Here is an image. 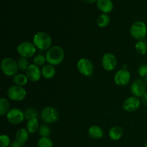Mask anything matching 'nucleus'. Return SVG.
Returning a JSON list of instances; mask_svg holds the SVG:
<instances>
[{"label":"nucleus","instance_id":"nucleus-7","mask_svg":"<svg viewBox=\"0 0 147 147\" xmlns=\"http://www.w3.org/2000/svg\"><path fill=\"white\" fill-rule=\"evenodd\" d=\"M7 95L9 99L13 101H22L27 96V91L24 87L14 85L9 88Z\"/></svg>","mask_w":147,"mask_h":147},{"label":"nucleus","instance_id":"nucleus-2","mask_svg":"<svg viewBox=\"0 0 147 147\" xmlns=\"http://www.w3.org/2000/svg\"><path fill=\"white\" fill-rule=\"evenodd\" d=\"M32 42L38 50L41 51H47L52 47L53 40L48 33L45 32H38L34 34Z\"/></svg>","mask_w":147,"mask_h":147},{"label":"nucleus","instance_id":"nucleus-28","mask_svg":"<svg viewBox=\"0 0 147 147\" xmlns=\"http://www.w3.org/2000/svg\"><path fill=\"white\" fill-rule=\"evenodd\" d=\"M47 63V59H46V56L43 55H37L34 56L33 58V64L36 65L38 67L40 66H44L46 65Z\"/></svg>","mask_w":147,"mask_h":147},{"label":"nucleus","instance_id":"nucleus-32","mask_svg":"<svg viewBox=\"0 0 147 147\" xmlns=\"http://www.w3.org/2000/svg\"><path fill=\"white\" fill-rule=\"evenodd\" d=\"M10 147H26L24 144H22L17 141H14L10 145Z\"/></svg>","mask_w":147,"mask_h":147},{"label":"nucleus","instance_id":"nucleus-10","mask_svg":"<svg viewBox=\"0 0 147 147\" xmlns=\"http://www.w3.org/2000/svg\"><path fill=\"white\" fill-rule=\"evenodd\" d=\"M147 86L145 81L142 79H136L132 82L130 86L131 93L134 96L142 98L146 93Z\"/></svg>","mask_w":147,"mask_h":147},{"label":"nucleus","instance_id":"nucleus-25","mask_svg":"<svg viewBox=\"0 0 147 147\" xmlns=\"http://www.w3.org/2000/svg\"><path fill=\"white\" fill-rule=\"evenodd\" d=\"M24 113L25 119H27V121L30 120V119H35V118H38L39 116L38 112L37 111V110L33 109V108H27V109L24 111Z\"/></svg>","mask_w":147,"mask_h":147},{"label":"nucleus","instance_id":"nucleus-33","mask_svg":"<svg viewBox=\"0 0 147 147\" xmlns=\"http://www.w3.org/2000/svg\"><path fill=\"white\" fill-rule=\"evenodd\" d=\"M141 98H142V102L143 103V104L147 107V93H145Z\"/></svg>","mask_w":147,"mask_h":147},{"label":"nucleus","instance_id":"nucleus-3","mask_svg":"<svg viewBox=\"0 0 147 147\" xmlns=\"http://www.w3.org/2000/svg\"><path fill=\"white\" fill-rule=\"evenodd\" d=\"M131 36L137 41L144 40L147 34V26L144 22L136 21L132 24L129 30Z\"/></svg>","mask_w":147,"mask_h":147},{"label":"nucleus","instance_id":"nucleus-11","mask_svg":"<svg viewBox=\"0 0 147 147\" xmlns=\"http://www.w3.org/2000/svg\"><path fill=\"white\" fill-rule=\"evenodd\" d=\"M101 64L103 69L106 71H113L117 67V58L113 53H105L101 59Z\"/></svg>","mask_w":147,"mask_h":147},{"label":"nucleus","instance_id":"nucleus-1","mask_svg":"<svg viewBox=\"0 0 147 147\" xmlns=\"http://www.w3.org/2000/svg\"><path fill=\"white\" fill-rule=\"evenodd\" d=\"M47 63L52 65H58L61 64L65 58L64 50L60 46H52L46 53Z\"/></svg>","mask_w":147,"mask_h":147},{"label":"nucleus","instance_id":"nucleus-4","mask_svg":"<svg viewBox=\"0 0 147 147\" xmlns=\"http://www.w3.org/2000/svg\"><path fill=\"white\" fill-rule=\"evenodd\" d=\"M1 69L6 76L14 77L19 70L17 62L11 57H4L1 62Z\"/></svg>","mask_w":147,"mask_h":147},{"label":"nucleus","instance_id":"nucleus-6","mask_svg":"<svg viewBox=\"0 0 147 147\" xmlns=\"http://www.w3.org/2000/svg\"><path fill=\"white\" fill-rule=\"evenodd\" d=\"M17 51L21 57L30 58L35 55L37 52V47L33 42L24 41L17 45Z\"/></svg>","mask_w":147,"mask_h":147},{"label":"nucleus","instance_id":"nucleus-31","mask_svg":"<svg viewBox=\"0 0 147 147\" xmlns=\"http://www.w3.org/2000/svg\"><path fill=\"white\" fill-rule=\"evenodd\" d=\"M138 74L142 78H146L147 76V65H142L137 70Z\"/></svg>","mask_w":147,"mask_h":147},{"label":"nucleus","instance_id":"nucleus-18","mask_svg":"<svg viewBox=\"0 0 147 147\" xmlns=\"http://www.w3.org/2000/svg\"><path fill=\"white\" fill-rule=\"evenodd\" d=\"M123 135V129L121 126H115L110 129L109 131V136L111 139L113 141H118L122 138Z\"/></svg>","mask_w":147,"mask_h":147},{"label":"nucleus","instance_id":"nucleus-21","mask_svg":"<svg viewBox=\"0 0 147 147\" xmlns=\"http://www.w3.org/2000/svg\"><path fill=\"white\" fill-rule=\"evenodd\" d=\"M28 80L26 74H23V73H17L14 77H12V82L16 86H22V87H24L25 85H27Z\"/></svg>","mask_w":147,"mask_h":147},{"label":"nucleus","instance_id":"nucleus-24","mask_svg":"<svg viewBox=\"0 0 147 147\" xmlns=\"http://www.w3.org/2000/svg\"><path fill=\"white\" fill-rule=\"evenodd\" d=\"M135 50L136 53L141 55L147 53V42L145 40H140V41L136 42L135 45Z\"/></svg>","mask_w":147,"mask_h":147},{"label":"nucleus","instance_id":"nucleus-16","mask_svg":"<svg viewBox=\"0 0 147 147\" xmlns=\"http://www.w3.org/2000/svg\"><path fill=\"white\" fill-rule=\"evenodd\" d=\"M42 71V76L45 79L47 80H50V79L53 78L56 74V70L54 65L48 64L47 63L45 65L42 67L41 68Z\"/></svg>","mask_w":147,"mask_h":147},{"label":"nucleus","instance_id":"nucleus-8","mask_svg":"<svg viewBox=\"0 0 147 147\" xmlns=\"http://www.w3.org/2000/svg\"><path fill=\"white\" fill-rule=\"evenodd\" d=\"M6 117L9 123L12 125L20 124L25 119L24 113L18 108H12L10 109L6 115Z\"/></svg>","mask_w":147,"mask_h":147},{"label":"nucleus","instance_id":"nucleus-14","mask_svg":"<svg viewBox=\"0 0 147 147\" xmlns=\"http://www.w3.org/2000/svg\"><path fill=\"white\" fill-rule=\"evenodd\" d=\"M27 78L31 82H37L42 77V71L40 67L34 64H30L25 71Z\"/></svg>","mask_w":147,"mask_h":147},{"label":"nucleus","instance_id":"nucleus-15","mask_svg":"<svg viewBox=\"0 0 147 147\" xmlns=\"http://www.w3.org/2000/svg\"><path fill=\"white\" fill-rule=\"evenodd\" d=\"M97 7L103 14H108L113 9V4L111 0H97Z\"/></svg>","mask_w":147,"mask_h":147},{"label":"nucleus","instance_id":"nucleus-30","mask_svg":"<svg viewBox=\"0 0 147 147\" xmlns=\"http://www.w3.org/2000/svg\"><path fill=\"white\" fill-rule=\"evenodd\" d=\"M10 145L9 137L6 134H1L0 136V147H8Z\"/></svg>","mask_w":147,"mask_h":147},{"label":"nucleus","instance_id":"nucleus-35","mask_svg":"<svg viewBox=\"0 0 147 147\" xmlns=\"http://www.w3.org/2000/svg\"><path fill=\"white\" fill-rule=\"evenodd\" d=\"M144 81H145V83H146V85H147V76L146 78H144Z\"/></svg>","mask_w":147,"mask_h":147},{"label":"nucleus","instance_id":"nucleus-23","mask_svg":"<svg viewBox=\"0 0 147 147\" xmlns=\"http://www.w3.org/2000/svg\"><path fill=\"white\" fill-rule=\"evenodd\" d=\"M110 17L107 14H102L98 17L96 23H97V25L99 27H100V28H105V27H106L109 25V23H110Z\"/></svg>","mask_w":147,"mask_h":147},{"label":"nucleus","instance_id":"nucleus-29","mask_svg":"<svg viewBox=\"0 0 147 147\" xmlns=\"http://www.w3.org/2000/svg\"><path fill=\"white\" fill-rule=\"evenodd\" d=\"M28 58H26V57H20L19 58L18 61H17V65H18L19 70H21V71H26L27 69V67L30 65V63H29Z\"/></svg>","mask_w":147,"mask_h":147},{"label":"nucleus","instance_id":"nucleus-17","mask_svg":"<svg viewBox=\"0 0 147 147\" xmlns=\"http://www.w3.org/2000/svg\"><path fill=\"white\" fill-rule=\"evenodd\" d=\"M88 135L93 139H100L103 138L104 132L102 128L98 125H92L88 129Z\"/></svg>","mask_w":147,"mask_h":147},{"label":"nucleus","instance_id":"nucleus-5","mask_svg":"<svg viewBox=\"0 0 147 147\" xmlns=\"http://www.w3.org/2000/svg\"><path fill=\"white\" fill-rule=\"evenodd\" d=\"M60 115L57 109L52 106H46L42 109L40 113V118L42 121L46 124L54 123L58 121Z\"/></svg>","mask_w":147,"mask_h":147},{"label":"nucleus","instance_id":"nucleus-20","mask_svg":"<svg viewBox=\"0 0 147 147\" xmlns=\"http://www.w3.org/2000/svg\"><path fill=\"white\" fill-rule=\"evenodd\" d=\"M29 136H30V133L27 129L22 128L19 129L16 133V141L24 144L28 141Z\"/></svg>","mask_w":147,"mask_h":147},{"label":"nucleus","instance_id":"nucleus-27","mask_svg":"<svg viewBox=\"0 0 147 147\" xmlns=\"http://www.w3.org/2000/svg\"><path fill=\"white\" fill-rule=\"evenodd\" d=\"M37 147H53V142L50 137H41L37 142Z\"/></svg>","mask_w":147,"mask_h":147},{"label":"nucleus","instance_id":"nucleus-19","mask_svg":"<svg viewBox=\"0 0 147 147\" xmlns=\"http://www.w3.org/2000/svg\"><path fill=\"white\" fill-rule=\"evenodd\" d=\"M40 126V125L38 118H35V119H32L27 121L26 129H27V130L28 131L30 134H34L38 131Z\"/></svg>","mask_w":147,"mask_h":147},{"label":"nucleus","instance_id":"nucleus-36","mask_svg":"<svg viewBox=\"0 0 147 147\" xmlns=\"http://www.w3.org/2000/svg\"><path fill=\"white\" fill-rule=\"evenodd\" d=\"M144 147H147V142H146V144H145V145H144Z\"/></svg>","mask_w":147,"mask_h":147},{"label":"nucleus","instance_id":"nucleus-13","mask_svg":"<svg viewBox=\"0 0 147 147\" xmlns=\"http://www.w3.org/2000/svg\"><path fill=\"white\" fill-rule=\"evenodd\" d=\"M141 100L139 98L130 96L124 100L123 103V109L126 112H134L140 108Z\"/></svg>","mask_w":147,"mask_h":147},{"label":"nucleus","instance_id":"nucleus-34","mask_svg":"<svg viewBox=\"0 0 147 147\" xmlns=\"http://www.w3.org/2000/svg\"><path fill=\"white\" fill-rule=\"evenodd\" d=\"M81 1L86 3V4H93L94 2L97 1V0H81Z\"/></svg>","mask_w":147,"mask_h":147},{"label":"nucleus","instance_id":"nucleus-26","mask_svg":"<svg viewBox=\"0 0 147 147\" xmlns=\"http://www.w3.org/2000/svg\"><path fill=\"white\" fill-rule=\"evenodd\" d=\"M38 134L41 137H49L51 134V129L46 123L42 124L38 130Z\"/></svg>","mask_w":147,"mask_h":147},{"label":"nucleus","instance_id":"nucleus-22","mask_svg":"<svg viewBox=\"0 0 147 147\" xmlns=\"http://www.w3.org/2000/svg\"><path fill=\"white\" fill-rule=\"evenodd\" d=\"M10 103L6 98H1L0 99V115L4 116L7 114L10 110Z\"/></svg>","mask_w":147,"mask_h":147},{"label":"nucleus","instance_id":"nucleus-12","mask_svg":"<svg viewBox=\"0 0 147 147\" xmlns=\"http://www.w3.org/2000/svg\"><path fill=\"white\" fill-rule=\"evenodd\" d=\"M131 76L127 69H121L118 70L114 76V82L118 86L123 87L130 83Z\"/></svg>","mask_w":147,"mask_h":147},{"label":"nucleus","instance_id":"nucleus-9","mask_svg":"<svg viewBox=\"0 0 147 147\" xmlns=\"http://www.w3.org/2000/svg\"><path fill=\"white\" fill-rule=\"evenodd\" d=\"M77 68L79 73L85 77H90L93 73V65L89 59H80L77 63Z\"/></svg>","mask_w":147,"mask_h":147}]
</instances>
